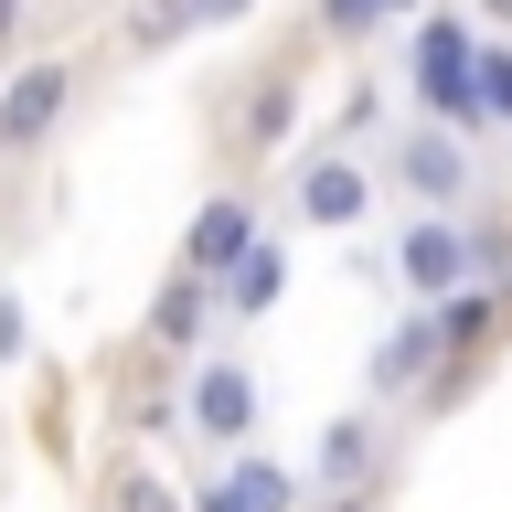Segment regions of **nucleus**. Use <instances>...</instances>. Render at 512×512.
Wrapping results in <instances>:
<instances>
[{
    "label": "nucleus",
    "mask_w": 512,
    "mask_h": 512,
    "mask_svg": "<svg viewBox=\"0 0 512 512\" xmlns=\"http://www.w3.org/2000/svg\"><path fill=\"white\" fill-rule=\"evenodd\" d=\"M406 86H416V107H427V128H448V139L491 128V118H480V32L459 22V11H427V22H416Z\"/></svg>",
    "instance_id": "obj_1"
},
{
    "label": "nucleus",
    "mask_w": 512,
    "mask_h": 512,
    "mask_svg": "<svg viewBox=\"0 0 512 512\" xmlns=\"http://www.w3.org/2000/svg\"><path fill=\"white\" fill-rule=\"evenodd\" d=\"M384 256H395V288H406L416 310H448V299L470 288V224L459 214H416Z\"/></svg>",
    "instance_id": "obj_2"
},
{
    "label": "nucleus",
    "mask_w": 512,
    "mask_h": 512,
    "mask_svg": "<svg viewBox=\"0 0 512 512\" xmlns=\"http://www.w3.org/2000/svg\"><path fill=\"white\" fill-rule=\"evenodd\" d=\"M256 406H267V395H256V363H246V352H214V363H192L182 427H192L203 448H235V459H246V438H256Z\"/></svg>",
    "instance_id": "obj_3"
},
{
    "label": "nucleus",
    "mask_w": 512,
    "mask_h": 512,
    "mask_svg": "<svg viewBox=\"0 0 512 512\" xmlns=\"http://www.w3.org/2000/svg\"><path fill=\"white\" fill-rule=\"evenodd\" d=\"M384 182H406L416 203H427V214H459V203H470V139H448V128H395V150H384Z\"/></svg>",
    "instance_id": "obj_4"
},
{
    "label": "nucleus",
    "mask_w": 512,
    "mask_h": 512,
    "mask_svg": "<svg viewBox=\"0 0 512 512\" xmlns=\"http://www.w3.org/2000/svg\"><path fill=\"white\" fill-rule=\"evenodd\" d=\"M246 246H256V203H246V192H214V203L182 224V256H171V267L203 278V288H224L235 267H246Z\"/></svg>",
    "instance_id": "obj_5"
},
{
    "label": "nucleus",
    "mask_w": 512,
    "mask_h": 512,
    "mask_svg": "<svg viewBox=\"0 0 512 512\" xmlns=\"http://www.w3.org/2000/svg\"><path fill=\"white\" fill-rule=\"evenodd\" d=\"M374 182H384L374 160H352V150H320L310 171H299V192H288V203H299V224H342V235H352V224L374 214Z\"/></svg>",
    "instance_id": "obj_6"
},
{
    "label": "nucleus",
    "mask_w": 512,
    "mask_h": 512,
    "mask_svg": "<svg viewBox=\"0 0 512 512\" xmlns=\"http://www.w3.org/2000/svg\"><path fill=\"white\" fill-rule=\"evenodd\" d=\"M64 96H75V75H64L54 54L22 64V75L0 86V150H43V139H54V118H64Z\"/></svg>",
    "instance_id": "obj_7"
},
{
    "label": "nucleus",
    "mask_w": 512,
    "mask_h": 512,
    "mask_svg": "<svg viewBox=\"0 0 512 512\" xmlns=\"http://www.w3.org/2000/svg\"><path fill=\"white\" fill-rule=\"evenodd\" d=\"M374 459H384V416H331V427L310 438V480L331 491V502H363Z\"/></svg>",
    "instance_id": "obj_8"
},
{
    "label": "nucleus",
    "mask_w": 512,
    "mask_h": 512,
    "mask_svg": "<svg viewBox=\"0 0 512 512\" xmlns=\"http://www.w3.org/2000/svg\"><path fill=\"white\" fill-rule=\"evenodd\" d=\"M427 363H448L438 310H406V320H395V331L374 342V395H406V384H427Z\"/></svg>",
    "instance_id": "obj_9"
},
{
    "label": "nucleus",
    "mask_w": 512,
    "mask_h": 512,
    "mask_svg": "<svg viewBox=\"0 0 512 512\" xmlns=\"http://www.w3.org/2000/svg\"><path fill=\"white\" fill-rule=\"evenodd\" d=\"M278 288H288V246H278V235H256V246H246V267H235V278H224L214 299L256 320V310H278Z\"/></svg>",
    "instance_id": "obj_10"
},
{
    "label": "nucleus",
    "mask_w": 512,
    "mask_h": 512,
    "mask_svg": "<svg viewBox=\"0 0 512 512\" xmlns=\"http://www.w3.org/2000/svg\"><path fill=\"white\" fill-rule=\"evenodd\" d=\"M224 502L235 512H299V470H288V459H235V470H224Z\"/></svg>",
    "instance_id": "obj_11"
},
{
    "label": "nucleus",
    "mask_w": 512,
    "mask_h": 512,
    "mask_svg": "<svg viewBox=\"0 0 512 512\" xmlns=\"http://www.w3.org/2000/svg\"><path fill=\"white\" fill-rule=\"evenodd\" d=\"M246 0H150L139 22H128V43H182V32H203V22H235Z\"/></svg>",
    "instance_id": "obj_12"
},
{
    "label": "nucleus",
    "mask_w": 512,
    "mask_h": 512,
    "mask_svg": "<svg viewBox=\"0 0 512 512\" xmlns=\"http://www.w3.org/2000/svg\"><path fill=\"white\" fill-rule=\"evenodd\" d=\"M491 320H502V299H491V288H459V299H448V310H438V342H448V363H459V352H480V342H491Z\"/></svg>",
    "instance_id": "obj_13"
},
{
    "label": "nucleus",
    "mask_w": 512,
    "mask_h": 512,
    "mask_svg": "<svg viewBox=\"0 0 512 512\" xmlns=\"http://www.w3.org/2000/svg\"><path fill=\"white\" fill-rule=\"evenodd\" d=\"M416 0H320V22L342 32V43H363V32H384V22H406Z\"/></svg>",
    "instance_id": "obj_14"
},
{
    "label": "nucleus",
    "mask_w": 512,
    "mask_h": 512,
    "mask_svg": "<svg viewBox=\"0 0 512 512\" xmlns=\"http://www.w3.org/2000/svg\"><path fill=\"white\" fill-rule=\"evenodd\" d=\"M480 118L512 128V43H480Z\"/></svg>",
    "instance_id": "obj_15"
},
{
    "label": "nucleus",
    "mask_w": 512,
    "mask_h": 512,
    "mask_svg": "<svg viewBox=\"0 0 512 512\" xmlns=\"http://www.w3.org/2000/svg\"><path fill=\"white\" fill-rule=\"evenodd\" d=\"M203 310H214V288L182 278V299H160V342H192V331H203Z\"/></svg>",
    "instance_id": "obj_16"
},
{
    "label": "nucleus",
    "mask_w": 512,
    "mask_h": 512,
    "mask_svg": "<svg viewBox=\"0 0 512 512\" xmlns=\"http://www.w3.org/2000/svg\"><path fill=\"white\" fill-rule=\"evenodd\" d=\"M256 150H278V139H288V128H299V86H267V96H256Z\"/></svg>",
    "instance_id": "obj_17"
},
{
    "label": "nucleus",
    "mask_w": 512,
    "mask_h": 512,
    "mask_svg": "<svg viewBox=\"0 0 512 512\" xmlns=\"http://www.w3.org/2000/svg\"><path fill=\"white\" fill-rule=\"evenodd\" d=\"M32 352V320H22V299H0V363H22Z\"/></svg>",
    "instance_id": "obj_18"
},
{
    "label": "nucleus",
    "mask_w": 512,
    "mask_h": 512,
    "mask_svg": "<svg viewBox=\"0 0 512 512\" xmlns=\"http://www.w3.org/2000/svg\"><path fill=\"white\" fill-rule=\"evenodd\" d=\"M128 512H171V502H160V491H150V480H139V491H128Z\"/></svg>",
    "instance_id": "obj_19"
},
{
    "label": "nucleus",
    "mask_w": 512,
    "mask_h": 512,
    "mask_svg": "<svg viewBox=\"0 0 512 512\" xmlns=\"http://www.w3.org/2000/svg\"><path fill=\"white\" fill-rule=\"evenodd\" d=\"M11 32H22V0H0V43H11Z\"/></svg>",
    "instance_id": "obj_20"
},
{
    "label": "nucleus",
    "mask_w": 512,
    "mask_h": 512,
    "mask_svg": "<svg viewBox=\"0 0 512 512\" xmlns=\"http://www.w3.org/2000/svg\"><path fill=\"white\" fill-rule=\"evenodd\" d=\"M192 512H235V502H224V491H203V502H192Z\"/></svg>",
    "instance_id": "obj_21"
},
{
    "label": "nucleus",
    "mask_w": 512,
    "mask_h": 512,
    "mask_svg": "<svg viewBox=\"0 0 512 512\" xmlns=\"http://www.w3.org/2000/svg\"><path fill=\"white\" fill-rule=\"evenodd\" d=\"M480 11H491V22H512V0H480Z\"/></svg>",
    "instance_id": "obj_22"
},
{
    "label": "nucleus",
    "mask_w": 512,
    "mask_h": 512,
    "mask_svg": "<svg viewBox=\"0 0 512 512\" xmlns=\"http://www.w3.org/2000/svg\"><path fill=\"white\" fill-rule=\"evenodd\" d=\"M320 512H363V502H320Z\"/></svg>",
    "instance_id": "obj_23"
}]
</instances>
